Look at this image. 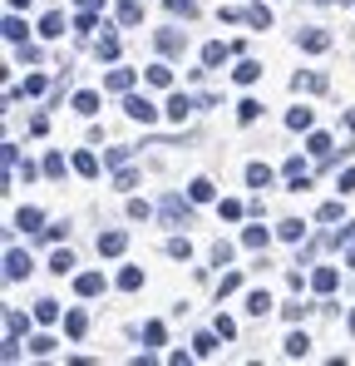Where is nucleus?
Masks as SVG:
<instances>
[{
    "label": "nucleus",
    "instance_id": "52",
    "mask_svg": "<svg viewBox=\"0 0 355 366\" xmlns=\"http://www.w3.org/2000/svg\"><path fill=\"white\" fill-rule=\"evenodd\" d=\"M104 164H113V169H124V164H129V148H109V153H104Z\"/></svg>",
    "mask_w": 355,
    "mask_h": 366
},
{
    "label": "nucleus",
    "instance_id": "27",
    "mask_svg": "<svg viewBox=\"0 0 355 366\" xmlns=\"http://www.w3.org/2000/svg\"><path fill=\"white\" fill-rule=\"evenodd\" d=\"M276 238H281V243H301V238H306V223H301V218H286V223L276 228Z\"/></svg>",
    "mask_w": 355,
    "mask_h": 366
},
{
    "label": "nucleus",
    "instance_id": "48",
    "mask_svg": "<svg viewBox=\"0 0 355 366\" xmlns=\"http://www.w3.org/2000/svg\"><path fill=\"white\" fill-rule=\"evenodd\" d=\"M237 287H242V273H222V282H217V292L227 297V292H237Z\"/></svg>",
    "mask_w": 355,
    "mask_h": 366
},
{
    "label": "nucleus",
    "instance_id": "29",
    "mask_svg": "<svg viewBox=\"0 0 355 366\" xmlns=\"http://www.w3.org/2000/svg\"><path fill=\"white\" fill-rule=\"evenodd\" d=\"M232 79H237V84H257V79H262V65H257V60H242V65L232 70Z\"/></svg>",
    "mask_w": 355,
    "mask_h": 366
},
{
    "label": "nucleus",
    "instance_id": "49",
    "mask_svg": "<svg viewBox=\"0 0 355 366\" xmlns=\"http://www.w3.org/2000/svg\"><path fill=\"white\" fill-rule=\"evenodd\" d=\"M30 351H35V356H54V337H35Z\"/></svg>",
    "mask_w": 355,
    "mask_h": 366
},
{
    "label": "nucleus",
    "instance_id": "26",
    "mask_svg": "<svg viewBox=\"0 0 355 366\" xmlns=\"http://www.w3.org/2000/svg\"><path fill=\"white\" fill-rule=\"evenodd\" d=\"M340 218H345V203L340 198H331V203L316 208V223H340Z\"/></svg>",
    "mask_w": 355,
    "mask_h": 366
},
{
    "label": "nucleus",
    "instance_id": "5",
    "mask_svg": "<svg viewBox=\"0 0 355 366\" xmlns=\"http://www.w3.org/2000/svg\"><path fill=\"white\" fill-rule=\"evenodd\" d=\"M134 84H139V70H124V65H113V70L104 75V89H109V94H129Z\"/></svg>",
    "mask_w": 355,
    "mask_h": 366
},
{
    "label": "nucleus",
    "instance_id": "32",
    "mask_svg": "<svg viewBox=\"0 0 355 366\" xmlns=\"http://www.w3.org/2000/svg\"><path fill=\"white\" fill-rule=\"evenodd\" d=\"M212 193H217L212 178H193V183H188V198H193V203H212Z\"/></svg>",
    "mask_w": 355,
    "mask_h": 366
},
{
    "label": "nucleus",
    "instance_id": "40",
    "mask_svg": "<svg viewBox=\"0 0 355 366\" xmlns=\"http://www.w3.org/2000/svg\"><path fill=\"white\" fill-rule=\"evenodd\" d=\"M113 188H124V193H134V188H139V174H134V169L124 164V169L113 174Z\"/></svg>",
    "mask_w": 355,
    "mask_h": 366
},
{
    "label": "nucleus",
    "instance_id": "39",
    "mask_svg": "<svg viewBox=\"0 0 355 366\" xmlns=\"http://www.w3.org/2000/svg\"><path fill=\"white\" fill-rule=\"evenodd\" d=\"M257 114H262L257 99H242V104H237V124H257Z\"/></svg>",
    "mask_w": 355,
    "mask_h": 366
},
{
    "label": "nucleus",
    "instance_id": "28",
    "mask_svg": "<svg viewBox=\"0 0 355 366\" xmlns=\"http://www.w3.org/2000/svg\"><path fill=\"white\" fill-rule=\"evenodd\" d=\"M40 35H45V40H59V35H65V15H59V10H49V15L40 20Z\"/></svg>",
    "mask_w": 355,
    "mask_h": 366
},
{
    "label": "nucleus",
    "instance_id": "16",
    "mask_svg": "<svg viewBox=\"0 0 355 366\" xmlns=\"http://www.w3.org/2000/svg\"><path fill=\"white\" fill-rule=\"evenodd\" d=\"M0 30H6V40H10V45H25V35H30V25L20 20V10H10V15H6V25H0Z\"/></svg>",
    "mask_w": 355,
    "mask_h": 366
},
{
    "label": "nucleus",
    "instance_id": "17",
    "mask_svg": "<svg viewBox=\"0 0 355 366\" xmlns=\"http://www.w3.org/2000/svg\"><path fill=\"white\" fill-rule=\"evenodd\" d=\"M45 89H49V79H45V75H25V84H20V89H10V99H20V94H25V99H40Z\"/></svg>",
    "mask_w": 355,
    "mask_h": 366
},
{
    "label": "nucleus",
    "instance_id": "44",
    "mask_svg": "<svg viewBox=\"0 0 355 366\" xmlns=\"http://www.w3.org/2000/svg\"><path fill=\"white\" fill-rule=\"evenodd\" d=\"M94 15H99V10H79V15H74V30H79V35H94V30H99Z\"/></svg>",
    "mask_w": 355,
    "mask_h": 366
},
{
    "label": "nucleus",
    "instance_id": "57",
    "mask_svg": "<svg viewBox=\"0 0 355 366\" xmlns=\"http://www.w3.org/2000/svg\"><path fill=\"white\" fill-rule=\"evenodd\" d=\"M345 129H350V134H355V109H350V114H345Z\"/></svg>",
    "mask_w": 355,
    "mask_h": 366
},
{
    "label": "nucleus",
    "instance_id": "51",
    "mask_svg": "<svg viewBox=\"0 0 355 366\" xmlns=\"http://www.w3.org/2000/svg\"><path fill=\"white\" fill-rule=\"evenodd\" d=\"M212 263H217V268L232 263V243H217V247H212Z\"/></svg>",
    "mask_w": 355,
    "mask_h": 366
},
{
    "label": "nucleus",
    "instance_id": "59",
    "mask_svg": "<svg viewBox=\"0 0 355 366\" xmlns=\"http://www.w3.org/2000/svg\"><path fill=\"white\" fill-rule=\"evenodd\" d=\"M25 6H30V0H10V10H25Z\"/></svg>",
    "mask_w": 355,
    "mask_h": 366
},
{
    "label": "nucleus",
    "instance_id": "30",
    "mask_svg": "<svg viewBox=\"0 0 355 366\" xmlns=\"http://www.w3.org/2000/svg\"><path fill=\"white\" fill-rule=\"evenodd\" d=\"M143 20V6L139 0H118V25H139Z\"/></svg>",
    "mask_w": 355,
    "mask_h": 366
},
{
    "label": "nucleus",
    "instance_id": "36",
    "mask_svg": "<svg viewBox=\"0 0 355 366\" xmlns=\"http://www.w3.org/2000/svg\"><path fill=\"white\" fill-rule=\"evenodd\" d=\"M306 153H316V159H326V153H331V134L311 129V139H306Z\"/></svg>",
    "mask_w": 355,
    "mask_h": 366
},
{
    "label": "nucleus",
    "instance_id": "21",
    "mask_svg": "<svg viewBox=\"0 0 355 366\" xmlns=\"http://www.w3.org/2000/svg\"><path fill=\"white\" fill-rule=\"evenodd\" d=\"M74 109H79L84 119H94V114H99V89H79V94H74Z\"/></svg>",
    "mask_w": 355,
    "mask_h": 366
},
{
    "label": "nucleus",
    "instance_id": "9",
    "mask_svg": "<svg viewBox=\"0 0 355 366\" xmlns=\"http://www.w3.org/2000/svg\"><path fill=\"white\" fill-rule=\"evenodd\" d=\"M296 45H301L306 55H326V49H331V35H326V30H296Z\"/></svg>",
    "mask_w": 355,
    "mask_h": 366
},
{
    "label": "nucleus",
    "instance_id": "12",
    "mask_svg": "<svg viewBox=\"0 0 355 366\" xmlns=\"http://www.w3.org/2000/svg\"><path fill=\"white\" fill-rule=\"evenodd\" d=\"M129 247V233H118V228H109V233H99V257H118Z\"/></svg>",
    "mask_w": 355,
    "mask_h": 366
},
{
    "label": "nucleus",
    "instance_id": "25",
    "mask_svg": "<svg viewBox=\"0 0 355 366\" xmlns=\"http://www.w3.org/2000/svg\"><path fill=\"white\" fill-rule=\"evenodd\" d=\"M267 243H271V233H267L262 223H252V228H242V247H252V252H257V247H267Z\"/></svg>",
    "mask_w": 355,
    "mask_h": 366
},
{
    "label": "nucleus",
    "instance_id": "7",
    "mask_svg": "<svg viewBox=\"0 0 355 366\" xmlns=\"http://www.w3.org/2000/svg\"><path fill=\"white\" fill-rule=\"evenodd\" d=\"M193 104H198L193 94H183V89H178V94H168V104H163V114H168L173 124H183V119L193 114Z\"/></svg>",
    "mask_w": 355,
    "mask_h": 366
},
{
    "label": "nucleus",
    "instance_id": "34",
    "mask_svg": "<svg viewBox=\"0 0 355 366\" xmlns=\"http://www.w3.org/2000/svg\"><path fill=\"white\" fill-rule=\"evenodd\" d=\"M49 273H59V277H65V273H74V252H70V247H59V252L49 257Z\"/></svg>",
    "mask_w": 355,
    "mask_h": 366
},
{
    "label": "nucleus",
    "instance_id": "8",
    "mask_svg": "<svg viewBox=\"0 0 355 366\" xmlns=\"http://www.w3.org/2000/svg\"><path fill=\"white\" fill-rule=\"evenodd\" d=\"M30 317H35V312H30ZM30 317H25V312H6V346H20V337L30 332Z\"/></svg>",
    "mask_w": 355,
    "mask_h": 366
},
{
    "label": "nucleus",
    "instance_id": "20",
    "mask_svg": "<svg viewBox=\"0 0 355 366\" xmlns=\"http://www.w3.org/2000/svg\"><path fill=\"white\" fill-rule=\"evenodd\" d=\"M281 351H286V356H291V361H301V356H306V351H311V342H306V332H291V337H286V342H281Z\"/></svg>",
    "mask_w": 355,
    "mask_h": 366
},
{
    "label": "nucleus",
    "instance_id": "3",
    "mask_svg": "<svg viewBox=\"0 0 355 366\" xmlns=\"http://www.w3.org/2000/svg\"><path fill=\"white\" fill-rule=\"evenodd\" d=\"M30 273H35V263H30V252L10 247V252H6V282H25Z\"/></svg>",
    "mask_w": 355,
    "mask_h": 366
},
{
    "label": "nucleus",
    "instance_id": "10",
    "mask_svg": "<svg viewBox=\"0 0 355 366\" xmlns=\"http://www.w3.org/2000/svg\"><path fill=\"white\" fill-rule=\"evenodd\" d=\"M153 40H158V49H163L168 60H173V55H183V49H188V35H183V30H158Z\"/></svg>",
    "mask_w": 355,
    "mask_h": 366
},
{
    "label": "nucleus",
    "instance_id": "50",
    "mask_svg": "<svg viewBox=\"0 0 355 366\" xmlns=\"http://www.w3.org/2000/svg\"><path fill=\"white\" fill-rule=\"evenodd\" d=\"M129 218H153V208L143 198H129Z\"/></svg>",
    "mask_w": 355,
    "mask_h": 366
},
{
    "label": "nucleus",
    "instance_id": "38",
    "mask_svg": "<svg viewBox=\"0 0 355 366\" xmlns=\"http://www.w3.org/2000/svg\"><path fill=\"white\" fill-rule=\"evenodd\" d=\"M271 307H276V302H271L267 292H252V297H247V312H252V317H267Z\"/></svg>",
    "mask_w": 355,
    "mask_h": 366
},
{
    "label": "nucleus",
    "instance_id": "47",
    "mask_svg": "<svg viewBox=\"0 0 355 366\" xmlns=\"http://www.w3.org/2000/svg\"><path fill=\"white\" fill-rule=\"evenodd\" d=\"M163 337H168L163 322H148V327H143V342H148V346H163Z\"/></svg>",
    "mask_w": 355,
    "mask_h": 366
},
{
    "label": "nucleus",
    "instance_id": "15",
    "mask_svg": "<svg viewBox=\"0 0 355 366\" xmlns=\"http://www.w3.org/2000/svg\"><path fill=\"white\" fill-rule=\"evenodd\" d=\"M311 124H316V114L306 109V104H296V109L286 114V129H296V134H311Z\"/></svg>",
    "mask_w": 355,
    "mask_h": 366
},
{
    "label": "nucleus",
    "instance_id": "37",
    "mask_svg": "<svg viewBox=\"0 0 355 366\" xmlns=\"http://www.w3.org/2000/svg\"><path fill=\"white\" fill-rule=\"evenodd\" d=\"M118 287H124V292H139V287H143V268H124V273H118Z\"/></svg>",
    "mask_w": 355,
    "mask_h": 366
},
{
    "label": "nucleus",
    "instance_id": "42",
    "mask_svg": "<svg viewBox=\"0 0 355 366\" xmlns=\"http://www.w3.org/2000/svg\"><path fill=\"white\" fill-rule=\"evenodd\" d=\"M168 15H183V20H193V15H198V0H168Z\"/></svg>",
    "mask_w": 355,
    "mask_h": 366
},
{
    "label": "nucleus",
    "instance_id": "56",
    "mask_svg": "<svg viewBox=\"0 0 355 366\" xmlns=\"http://www.w3.org/2000/svg\"><path fill=\"white\" fill-rule=\"evenodd\" d=\"M345 268H355V247H345Z\"/></svg>",
    "mask_w": 355,
    "mask_h": 366
},
{
    "label": "nucleus",
    "instance_id": "2",
    "mask_svg": "<svg viewBox=\"0 0 355 366\" xmlns=\"http://www.w3.org/2000/svg\"><path fill=\"white\" fill-rule=\"evenodd\" d=\"M124 114H129V119H139V124H158V114H163V109H158L148 94L129 89V94H124Z\"/></svg>",
    "mask_w": 355,
    "mask_h": 366
},
{
    "label": "nucleus",
    "instance_id": "45",
    "mask_svg": "<svg viewBox=\"0 0 355 366\" xmlns=\"http://www.w3.org/2000/svg\"><path fill=\"white\" fill-rule=\"evenodd\" d=\"M99 60H109V65L118 60V35H104L99 40Z\"/></svg>",
    "mask_w": 355,
    "mask_h": 366
},
{
    "label": "nucleus",
    "instance_id": "6",
    "mask_svg": "<svg viewBox=\"0 0 355 366\" xmlns=\"http://www.w3.org/2000/svg\"><path fill=\"white\" fill-rule=\"evenodd\" d=\"M281 174H286V183H291L296 193H301V188H311V169H306V159H301V153H296V159H286V164H281Z\"/></svg>",
    "mask_w": 355,
    "mask_h": 366
},
{
    "label": "nucleus",
    "instance_id": "14",
    "mask_svg": "<svg viewBox=\"0 0 355 366\" xmlns=\"http://www.w3.org/2000/svg\"><path fill=\"white\" fill-rule=\"evenodd\" d=\"M15 228H20V233H45V213H40V208H30V203H25L20 213H15Z\"/></svg>",
    "mask_w": 355,
    "mask_h": 366
},
{
    "label": "nucleus",
    "instance_id": "60",
    "mask_svg": "<svg viewBox=\"0 0 355 366\" xmlns=\"http://www.w3.org/2000/svg\"><path fill=\"white\" fill-rule=\"evenodd\" d=\"M350 332H355V312H350Z\"/></svg>",
    "mask_w": 355,
    "mask_h": 366
},
{
    "label": "nucleus",
    "instance_id": "55",
    "mask_svg": "<svg viewBox=\"0 0 355 366\" xmlns=\"http://www.w3.org/2000/svg\"><path fill=\"white\" fill-rule=\"evenodd\" d=\"M79 10H104V0H79Z\"/></svg>",
    "mask_w": 355,
    "mask_h": 366
},
{
    "label": "nucleus",
    "instance_id": "33",
    "mask_svg": "<svg viewBox=\"0 0 355 366\" xmlns=\"http://www.w3.org/2000/svg\"><path fill=\"white\" fill-rule=\"evenodd\" d=\"M217 342H222V337H217V327H212V332H203V337H193V356H212V351H217Z\"/></svg>",
    "mask_w": 355,
    "mask_h": 366
},
{
    "label": "nucleus",
    "instance_id": "4",
    "mask_svg": "<svg viewBox=\"0 0 355 366\" xmlns=\"http://www.w3.org/2000/svg\"><path fill=\"white\" fill-rule=\"evenodd\" d=\"M237 55V45H222V40H207L203 45V70H222L227 60Z\"/></svg>",
    "mask_w": 355,
    "mask_h": 366
},
{
    "label": "nucleus",
    "instance_id": "53",
    "mask_svg": "<svg viewBox=\"0 0 355 366\" xmlns=\"http://www.w3.org/2000/svg\"><path fill=\"white\" fill-rule=\"evenodd\" d=\"M281 317H286V322H301V317H306V307H301V302H291V307H281Z\"/></svg>",
    "mask_w": 355,
    "mask_h": 366
},
{
    "label": "nucleus",
    "instance_id": "54",
    "mask_svg": "<svg viewBox=\"0 0 355 366\" xmlns=\"http://www.w3.org/2000/svg\"><path fill=\"white\" fill-rule=\"evenodd\" d=\"M340 193H355V169H345V174H340Z\"/></svg>",
    "mask_w": 355,
    "mask_h": 366
},
{
    "label": "nucleus",
    "instance_id": "18",
    "mask_svg": "<svg viewBox=\"0 0 355 366\" xmlns=\"http://www.w3.org/2000/svg\"><path fill=\"white\" fill-rule=\"evenodd\" d=\"M74 292H79V297H99V292H104V273H79V277H74Z\"/></svg>",
    "mask_w": 355,
    "mask_h": 366
},
{
    "label": "nucleus",
    "instance_id": "19",
    "mask_svg": "<svg viewBox=\"0 0 355 366\" xmlns=\"http://www.w3.org/2000/svg\"><path fill=\"white\" fill-rule=\"evenodd\" d=\"M84 332H89V317H84V312H79V307H74V312H65V337H70V342H79Z\"/></svg>",
    "mask_w": 355,
    "mask_h": 366
},
{
    "label": "nucleus",
    "instance_id": "1",
    "mask_svg": "<svg viewBox=\"0 0 355 366\" xmlns=\"http://www.w3.org/2000/svg\"><path fill=\"white\" fill-rule=\"evenodd\" d=\"M158 218H163V228H183V223L193 218V198L168 193V198H163V208H158Z\"/></svg>",
    "mask_w": 355,
    "mask_h": 366
},
{
    "label": "nucleus",
    "instance_id": "35",
    "mask_svg": "<svg viewBox=\"0 0 355 366\" xmlns=\"http://www.w3.org/2000/svg\"><path fill=\"white\" fill-rule=\"evenodd\" d=\"M65 169H74L65 164V153H45V178H65Z\"/></svg>",
    "mask_w": 355,
    "mask_h": 366
},
{
    "label": "nucleus",
    "instance_id": "41",
    "mask_svg": "<svg viewBox=\"0 0 355 366\" xmlns=\"http://www.w3.org/2000/svg\"><path fill=\"white\" fill-rule=\"evenodd\" d=\"M217 213H222L227 223H237V218H242V213H247V208H242V203H237V198H222V203H217Z\"/></svg>",
    "mask_w": 355,
    "mask_h": 366
},
{
    "label": "nucleus",
    "instance_id": "58",
    "mask_svg": "<svg viewBox=\"0 0 355 366\" xmlns=\"http://www.w3.org/2000/svg\"><path fill=\"white\" fill-rule=\"evenodd\" d=\"M321 6H355V0H321Z\"/></svg>",
    "mask_w": 355,
    "mask_h": 366
},
{
    "label": "nucleus",
    "instance_id": "24",
    "mask_svg": "<svg viewBox=\"0 0 355 366\" xmlns=\"http://www.w3.org/2000/svg\"><path fill=\"white\" fill-rule=\"evenodd\" d=\"M271 178H276V174H271L267 164H247V188H257V193H262V188H267Z\"/></svg>",
    "mask_w": 355,
    "mask_h": 366
},
{
    "label": "nucleus",
    "instance_id": "23",
    "mask_svg": "<svg viewBox=\"0 0 355 366\" xmlns=\"http://www.w3.org/2000/svg\"><path fill=\"white\" fill-rule=\"evenodd\" d=\"M143 79H148L153 89H168V84H173V70H168V65L158 60V65H148V70H143Z\"/></svg>",
    "mask_w": 355,
    "mask_h": 366
},
{
    "label": "nucleus",
    "instance_id": "11",
    "mask_svg": "<svg viewBox=\"0 0 355 366\" xmlns=\"http://www.w3.org/2000/svg\"><path fill=\"white\" fill-rule=\"evenodd\" d=\"M336 287H340V273H336V268H316V273H311V292H316V297H331Z\"/></svg>",
    "mask_w": 355,
    "mask_h": 366
},
{
    "label": "nucleus",
    "instance_id": "46",
    "mask_svg": "<svg viewBox=\"0 0 355 366\" xmlns=\"http://www.w3.org/2000/svg\"><path fill=\"white\" fill-rule=\"evenodd\" d=\"M212 327H217V337H222V342H232V337H237V322H232V317H222V312H217V322H212Z\"/></svg>",
    "mask_w": 355,
    "mask_h": 366
},
{
    "label": "nucleus",
    "instance_id": "31",
    "mask_svg": "<svg viewBox=\"0 0 355 366\" xmlns=\"http://www.w3.org/2000/svg\"><path fill=\"white\" fill-rule=\"evenodd\" d=\"M247 25L252 30H271V6H247Z\"/></svg>",
    "mask_w": 355,
    "mask_h": 366
},
{
    "label": "nucleus",
    "instance_id": "22",
    "mask_svg": "<svg viewBox=\"0 0 355 366\" xmlns=\"http://www.w3.org/2000/svg\"><path fill=\"white\" fill-rule=\"evenodd\" d=\"M70 164H74V174H79V178H94V174H99V159H94L89 148H79V153H74Z\"/></svg>",
    "mask_w": 355,
    "mask_h": 366
},
{
    "label": "nucleus",
    "instance_id": "43",
    "mask_svg": "<svg viewBox=\"0 0 355 366\" xmlns=\"http://www.w3.org/2000/svg\"><path fill=\"white\" fill-rule=\"evenodd\" d=\"M168 252L178 257V263H188V257H193V243H188V238H168Z\"/></svg>",
    "mask_w": 355,
    "mask_h": 366
},
{
    "label": "nucleus",
    "instance_id": "13",
    "mask_svg": "<svg viewBox=\"0 0 355 366\" xmlns=\"http://www.w3.org/2000/svg\"><path fill=\"white\" fill-rule=\"evenodd\" d=\"M59 317H65V307H59L54 297H40V302H35V322H40V327H54Z\"/></svg>",
    "mask_w": 355,
    "mask_h": 366
}]
</instances>
